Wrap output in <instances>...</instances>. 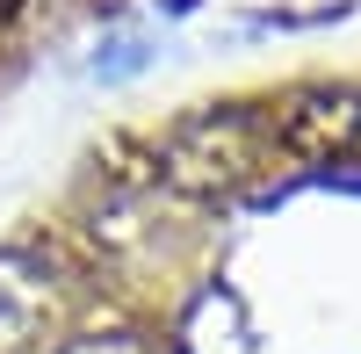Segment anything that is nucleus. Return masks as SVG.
Wrapping results in <instances>:
<instances>
[{
	"label": "nucleus",
	"mask_w": 361,
	"mask_h": 354,
	"mask_svg": "<svg viewBox=\"0 0 361 354\" xmlns=\"http://www.w3.org/2000/svg\"><path fill=\"white\" fill-rule=\"evenodd\" d=\"M159 159H166L173 181H188V188H224L231 173L253 166V123L246 116H188V123L166 130Z\"/></svg>",
	"instance_id": "obj_1"
},
{
	"label": "nucleus",
	"mask_w": 361,
	"mask_h": 354,
	"mask_svg": "<svg viewBox=\"0 0 361 354\" xmlns=\"http://www.w3.org/2000/svg\"><path fill=\"white\" fill-rule=\"evenodd\" d=\"M58 304V275L37 246H0V354H22Z\"/></svg>",
	"instance_id": "obj_2"
},
{
	"label": "nucleus",
	"mask_w": 361,
	"mask_h": 354,
	"mask_svg": "<svg viewBox=\"0 0 361 354\" xmlns=\"http://www.w3.org/2000/svg\"><path fill=\"white\" fill-rule=\"evenodd\" d=\"M58 354H152L137 333H87V340H66Z\"/></svg>",
	"instance_id": "obj_3"
}]
</instances>
